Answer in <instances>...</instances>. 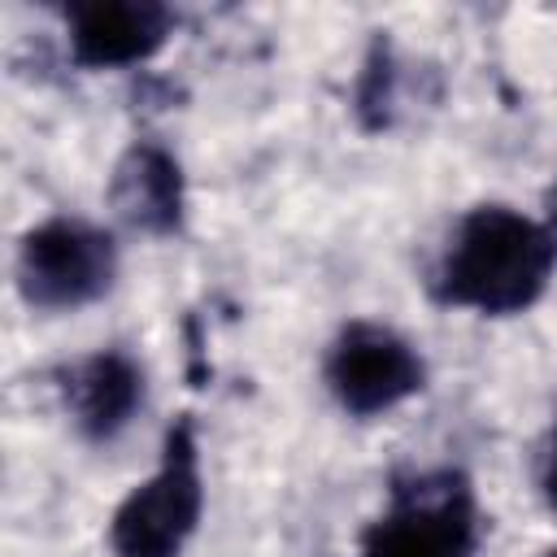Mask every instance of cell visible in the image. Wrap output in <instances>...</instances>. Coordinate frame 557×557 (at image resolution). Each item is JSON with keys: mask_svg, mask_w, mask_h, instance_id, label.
Segmentation results:
<instances>
[{"mask_svg": "<svg viewBox=\"0 0 557 557\" xmlns=\"http://www.w3.org/2000/svg\"><path fill=\"white\" fill-rule=\"evenodd\" d=\"M557 270V239L544 222L509 209H470L431 270V296L448 309L509 318L531 309Z\"/></svg>", "mask_w": 557, "mask_h": 557, "instance_id": "6da1fadb", "label": "cell"}, {"mask_svg": "<svg viewBox=\"0 0 557 557\" xmlns=\"http://www.w3.org/2000/svg\"><path fill=\"white\" fill-rule=\"evenodd\" d=\"M479 544V505L461 470H422L392 479L387 509L361 531L357 557H470Z\"/></svg>", "mask_w": 557, "mask_h": 557, "instance_id": "7a4b0ae2", "label": "cell"}, {"mask_svg": "<svg viewBox=\"0 0 557 557\" xmlns=\"http://www.w3.org/2000/svg\"><path fill=\"white\" fill-rule=\"evenodd\" d=\"M200 509H205L200 448H196V426L183 413L165 431L161 466L113 509L109 548L113 557H178L200 527Z\"/></svg>", "mask_w": 557, "mask_h": 557, "instance_id": "3957f363", "label": "cell"}, {"mask_svg": "<svg viewBox=\"0 0 557 557\" xmlns=\"http://www.w3.org/2000/svg\"><path fill=\"white\" fill-rule=\"evenodd\" d=\"M117 274V244L83 218H48L17 244V292L30 309L65 313L100 300Z\"/></svg>", "mask_w": 557, "mask_h": 557, "instance_id": "277c9868", "label": "cell"}, {"mask_svg": "<svg viewBox=\"0 0 557 557\" xmlns=\"http://www.w3.org/2000/svg\"><path fill=\"white\" fill-rule=\"evenodd\" d=\"M322 379L344 413L374 418L422 392L426 361L400 331L357 318L335 335Z\"/></svg>", "mask_w": 557, "mask_h": 557, "instance_id": "5b68a950", "label": "cell"}, {"mask_svg": "<svg viewBox=\"0 0 557 557\" xmlns=\"http://www.w3.org/2000/svg\"><path fill=\"white\" fill-rule=\"evenodd\" d=\"M70 57L83 70L144 65L174 30V13L152 0H83L65 9Z\"/></svg>", "mask_w": 557, "mask_h": 557, "instance_id": "8992f818", "label": "cell"}, {"mask_svg": "<svg viewBox=\"0 0 557 557\" xmlns=\"http://www.w3.org/2000/svg\"><path fill=\"white\" fill-rule=\"evenodd\" d=\"M61 396L78 435L104 444L122 435L144 405V370L122 348H100L61 374Z\"/></svg>", "mask_w": 557, "mask_h": 557, "instance_id": "52a82bcc", "label": "cell"}, {"mask_svg": "<svg viewBox=\"0 0 557 557\" xmlns=\"http://www.w3.org/2000/svg\"><path fill=\"white\" fill-rule=\"evenodd\" d=\"M109 205L126 226L144 235H174L183 226V205H187L178 157L152 139L131 144L113 170Z\"/></svg>", "mask_w": 557, "mask_h": 557, "instance_id": "ba28073f", "label": "cell"}, {"mask_svg": "<svg viewBox=\"0 0 557 557\" xmlns=\"http://www.w3.org/2000/svg\"><path fill=\"white\" fill-rule=\"evenodd\" d=\"M540 487H544V500H548V509L557 513V435H553V444H548V457H544V474H540Z\"/></svg>", "mask_w": 557, "mask_h": 557, "instance_id": "9c48e42d", "label": "cell"}, {"mask_svg": "<svg viewBox=\"0 0 557 557\" xmlns=\"http://www.w3.org/2000/svg\"><path fill=\"white\" fill-rule=\"evenodd\" d=\"M544 226H548L553 239H557V183H553V191H548V218H544Z\"/></svg>", "mask_w": 557, "mask_h": 557, "instance_id": "30bf717a", "label": "cell"}, {"mask_svg": "<svg viewBox=\"0 0 557 557\" xmlns=\"http://www.w3.org/2000/svg\"><path fill=\"white\" fill-rule=\"evenodd\" d=\"M548 557H557V548H553V553H548Z\"/></svg>", "mask_w": 557, "mask_h": 557, "instance_id": "8fae6325", "label": "cell"}]
</instances>
